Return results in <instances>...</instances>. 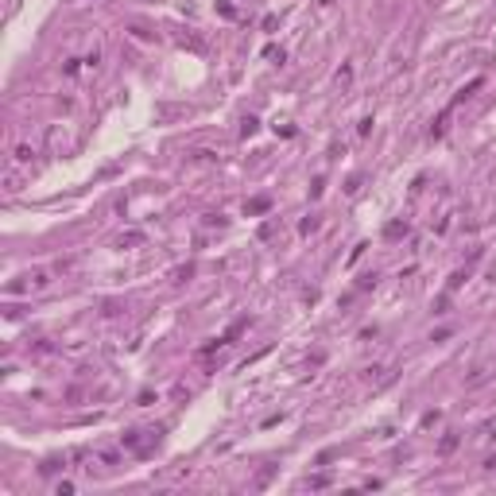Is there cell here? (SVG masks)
Masks as SVG:
<instances>
[{
  "label": "cell",
  "mask_w": 496,
  "mask_h": 496,
  "mask_svg": "<svg viewBox=\"0 0 496 496\" xmlns=\"http://www.w3.org/2000/svg\"><path fill=\"white\" fill-rule=\"evenodd\" d=\"M268 209H271V198H252L248 206H244V213H248V217H256V213H268Z\"/></svg>",
  "instance_id": "1"
},
{
  "label": "cell",
  "mask_w": 496,
  "mask_h": 496,
  "mask_svg": "<svg viewBox=\"0 0 496 496\" xmlns=\"http://www.w3.org/2000/svg\"><path fill=\"white\" fill-rule=\"evenodd\" d=\"M407 233V225H403V221H388V229H384V236H388V241H395V236H403Z\"/></svg>",
  "instance_id": "2"
},
{
  "label": "cell",
  "mask_w": 496,
  "mask_h": 496,
  "mask_svg": "<svg viewBox=\"0 0 496 496\" xmlns=\"http://www.w3.org/2000/svg\"><path fill=\"white\" fill-rule=\"evenodd\" d=\"M458 450V434H446L442 442H438V453H453Z\"/></svg>",
  "instance_id": "3"
},
{
  "label": "cell",
  "mask_w": 496,
  "mask_h": 496,
  "mask_svg": "<svg viewBox=\"0 0 496 496\" xmlns=\"http://www.w3.org/2000/svg\"><path fill=\"white\" fill-rule=\"evenodd\" d=\"M62 469V462H58V458H51V462H43V465H39V473H43V477H51V473H58Z\"/></svg>",
  "instance_id": "4"
},
{
  "label": "cell",
  "mask_w": 496,
  "mask_h": 496,
  "mask_svg": "<svg viewBox=\"0 0 496 496\" xmlns=\"http://www.w3.org/2000/svg\"><path fill=\"white\" fill-rule=\"evenodd\" d=\"M190 275H194V264H186V268H174V283H186Z\"/></svg>",
  "instance_id": "5"
},
{
  "label": "cell",
  "mask_w": 496,
  "mask_h": 496,
  "mask_svg": "<svg viewBox=\"0 0 496 496\" xmlns=\"http://www.w3.org/2000/svg\"><path fill=\"white\" fill-rule=\"evenodd\" d=\"M31 155H35V151L27 148V144H19V148H16V163H31Z\"/></svg>",
  "instance_id": "6"
},
{
  "label": "cell",
  "mask_w": 496,
  "mask_h": 496,
  "mask_svg": "<svg viewBox=\"0 0 496 496\" xmlns=\"http://www.w3.org/2000/svg\"><path fill=\"white\" fill-rule=\"evenodd\" d=\"M121 442L128 446V450H140V430H128V434H124Z\"/></svg>",
  "instance_id": "7"
},
{
  "label": "cell",
  "mask_w": 496,
  "mask_h": 496,
  "mask_svg": "<svg viewBox=\"0 0 496 496\" xmlns=\"http://www.w3.org/2000/svg\"><path fill=\"white\" fill-rule=\"evenodd\" d=\"M4 183H8V194H16V190H19V174L8 171V174H4Z\"/></svg>",
  "instance_id": "8"
},
{
  "label": "cell",
  "mask_w": 496,
  "mask_h": 496,
  "mask_svg": "<svg viewBox=\"0 0 496 496\" xmlns=\"http://www.w3.org/2000/svg\"><path fill=\"white\" fill-rule=\"evenodd\" d=\"M326 485H330V477H326V473H318V477L306 481V488H326Z\"/></svg>",
  "instance_id": "9"
},
{
  "label": "cell",
  "mask_w": 496,
  "mask_h": 496,
  "mask_svg": "<svg viewBox=\"0 0 496 496\" xmlns=\"http://www.w3.org/2000/svg\"><path fill=\"white\" fill-rule=\"evenodd\" d=\"M256 132V116H248V121H244V128H241V136H252Z\"/></svg>",
  "instance_id": "10"
},
{
  "label": "cell",
  "mask_w": 496,
  "mask_h": 496,
  "mask_svg": "<svg viewBox=\"0 0 496 496\" xmlns=\"http://www.w3.org/2000/svg\"><path fill=\"white\" fill-rule=\"evenodd\" d=\"M54 492H58V496H70V492H74V485H70V481H58V488H54Z\"/></svg>",
  "instance_id": "11"
},
{
  "label": "cell",
  "mask_w": 496,
  "mask_h": 496,
  "mask_svg": "<svg viewBox=\"0 0 496 496\" xmlns=\"http://www.w3.org/2000/svg\"><path fill=\"white\" fill-rule=\"evenodd\" d=\"M299 229H303V233H314V229H318V217H306V221H303Z\"/></svg>",
  "instance_id": "12"
},
{
  "label": "cell",
  "mask_w": 496,
  "mask_h": 496,
  "mask_svg": "<svg viewBox=\"0 0 496 496\" xmlns=\"http://www.w3.org/2000/svg\"><path fill=\"white\" fill-rule=\"evenodd\" d=\"M144 241V233H128V236H121V244H140Z\"/></svg>",
  "instance_id": "13"
}]
</instances>
